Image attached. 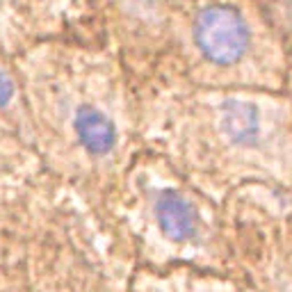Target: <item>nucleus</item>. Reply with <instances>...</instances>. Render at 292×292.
<instances>
[{
    "instance_id": "obj_1",
    "label": "nucleus",
    "mask_w": 292,
    "mask_h": 292,
    "mask_svg": "<svg viewBox=\"0 0 292 292\" xmlns=\"http://www.w3.org/2000/svg\"><path fill=\"white\" fill-rule=\"evenodd\" d=\"M192 36L205 59L219 66L240 62L251 46L246 18L231 5H208L194 16Z\"/></svg>"
},
{
    "instance_id": "obj_2",
    "label": "nucleus",
    "mask_w": 292,
    "mask_h": 292,
    "mask_svg": "<svg viewBox=\"0 0 292 292\" xmlns=\"http://www.w3.org/2000/svg\"><path fill=\"white\" fill-rule=\"evenodd\" d=\"M155 214H158L162 231L171 240H185V237H190L194 233V224H196L194 210L176 192H162L160 194L158 203H155Z\"/></svg>"
},
{
    "instance_id": "obj_3",
    "label": "nucleus",
    "mask_w": 292,
    "mask_h": 292,
    "mask_svg": "<svg viewBox=\"0 0 292 292\" xmlns=\"http://www.w3.org/2000/svg\"><path fill=\"white\" fill-rule=\"evenodd\" d=\"M76 135L82 141L87 151L96 155L107 153L114 146V126L107 117H105L100 110L96 107H80L76 114Z\"/></svg>"
},
{
    "instance_id": "obj_4",
    "label": "nucleus",
    "mask_w": 292,
    "mask_h": 292,
    "mask_svg": "<svg viewBox=\"0 0 292 292\" xmlns=\"http://www.w3.org/2000/svg\"><path fill=\"white\" fill-rule=\"evenodd\" d=\"M222 126L233 141L249 144L258 137V110L246 100L231 98L222 105Z\"/></svg>"
},
{
    "instance_id": "obj_5",
    "label": "nucleus",
    "mask_w": 292,
    "mask_h": 292,
    "mask_svg": "<svg viewBox=\"0 0 292 292\" xmlns=\"http://www.w3.org/2000/svg\"><path fill=\"white\" fill-rule=\"evenodd\" d=\"M12 94H14L12 80H9V78L0 71V105H7L9 98H12Z\"/></svg>"
}]
</instances>
